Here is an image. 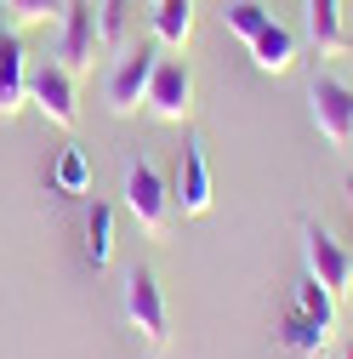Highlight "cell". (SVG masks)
Masks as SVG:
<instances>
[{"label":"cell","instance_id":"1","mask_svg":"<svg viewBox=\"0 0 353 359\" xmlns=\"http://www.w3.org/2000/svg\"><path fill=\"white\" fill-rule=\"evenodd\" d=\"M125 325L137 331L148 348L171 342V313H165V291L154 280V268H131L125 274Z\"/></svg>","mask_w":353,"mask_h":359},{"label":"cell","instance_id":"2","mask_svg":"<svg viewBox=\"0 0 353 359\" xmlns=\"http://www.w3.org/2000/svg\"><path fill=\"white\" fill-rule=\"evenodd\" d=\"M307 109H314V126L331 149H353V86L336 74H314L307 80Z\"/></svg>","mask_w":353,"mask_h":359},{"label":"cell","instance_id":"3","mask_svg":"<svg viewBox=\"0 0 353 359\" xmlns=\"http://www.w3.org/2000/svg\"><path fill=\"white\" fill-rule=\"evenodd\" d=\"M302 257H307V274H314L336 302L353 291V251L342 240H331L319 222H302Z\"/></svg>","mask_w":353,"mask_h":359},{"label":"cell","instance_id":"4","mask_svg":"<svg viewBox=\"0 0 353 359\" xmlns=\"http://www.w3.org/2000/svg\"><path fill=\"white\" fill-rule=\"evenodd\" d=\"M125 211L137 217L148 234H165V222H171V189H165V177L148 160H131L125 165Z\"/></svg>","mask_w":353,"mask_h":359},{"label":"cell","instance_id":"5","mask_svg":"<svg viewBox=\"0 0 353 359\" xmlns=\"http://www.w3.org/2000/svg\"><path fill=\"white\" fill-rule=\"evenodd\" d=\"M143 103L154 109V120H188L194 114V69L183 57H160Z\"/></svg>","mask_w":353,"mask_h":359},{"label":"cell","instance_id":"6","mask_svg":"<svg viewBox=\"0 0 353 359\" xmlns=\"http://www.w3.org/2000/svg\"><path fill=\"white\" fill-rule=\"evenodd\" d=\"M63 40H57V63L63 69H92V57H97V46H103V34H97V0H69L63 6Z\"/></svg>","mask_w":353,"mask_h":359},{"label":"cell","instance_id":"7","mask_svg":"<svg viewBox=\"0 0 353 359\" xmlns=\"http://www.w3.org/2000/svg\"><path fill=\"white\" fill-rule=\"evenodd\" d=\"M29 103L40 109V114H46L52 126H74V69H63L57 57L52 63H40V69H29Z\"/></svg>","mask_w":353,"mask_h":359},{"label":"cell","instance_id":"8","mask_svg":"<svg viewBox=\"0 0 353 359\" xmlns=\"http://www.w3.org/2000/svg\"><path fill=\"white\" fill-rule=\"evenodd\" d=\"M171 205L183 211V217H205V211H211V165H205V143H183V154H176Z\"/></svg>","mask_w":353,"mask_h":359},{"label":"cell","instance_id":"9","mask_svg":"<svg viewBox=\"0 0 353 359\" xmlns=\"http://www.w3.org/2000/svg\"><path fill=\"white\" fill-rule=\"evenodd\" d=\"M154 63H160V52H154V46H137V52H125V57L114 63V74H109V109H114V114L143 109L148 80H154Z\"/></svg>","mask_w":353,"mask_h":359},{"label":"cell","instance_id":"10","mask_svg":"<svg viewBox=\"0 0 353 359\" xmlns=\"http://www.w3.org/2000/svg\"><path fill=\"white\" fill-rule=\"evenodd\" d=\"M307 40L319 57H347L353 34L342 29V0H307Z\"/></svg>","mask_w":353,"mask_h":359},{"label":"cell","instance_id":"11","mask_svg":"<svg viewBox=\"0 0 353 359\" xmlns=\"http://www.w3.org/2000/svg\"><path fill=\"white\" fill-rule=\"evenodd\" d=\"M29 103V52L18 46V34H0V120L18 114Z\"/></svg>","mask_w":353,"mask_h":359},{"label":"cell","instance_id":"12","mask_svg":"<svg viewBox=\"0 0 353 359\" xmlns=\"http://www.w3.org/2000/svg\"><path fill=\"white\" fill-rule=\"evenodd\" d=\"M331 331H336V325H319L314 313H302L296 302L279 313V342H285L291 353H302V359H325V348H331Z\"/></svg>","mask_w":353,"mask_h":359},{"label":"cell","instance_id":"13","mask_svg":"<svg viewBox=\"0 0 353 359\" xmlns=\"http://www.w3.org/2000/svg\"><path fill=\"white\" fill-rule=\"evenodd\" d=\"M245 46H251V63H256L262 74H285V69L296 63V34H291V29H279L274 18L262 23V29L245 40Z\"/></svg>","mask_w":353,"mask_h":359},{"label":"cell","instance_id":"14","mask_svg":"<svg viewBox=\"0 0 353 359\" xmlns=\"http://www.w3.org/2000/svg\"><path fill=\"white\" fill-rule=\"evenodd\" d=\"M194 34V0H154V40L160 46H188Z\"/></svg>","mask_w":353,"mask_h":359},{"label":"cell","instance_id":"15","mask_svg":"<svg viewBox=\"0 0 353 359\" xmlns=\"http://www.w3.org/2000/svg\"><path fill=\"white\" fill-rule=\"evenodd\" d=\"M52 189H57V194H85V189H92V160H85L80 143H69V149L57 154V165H52Z\"/></svg>","mask_w":353,"mask_h":359},{"label":"cell","instance_id":"16","mask_svg":"<svg viewBox=\"0 0 353 359\" xmlns=\"http://www.w3.org/2000/svg\"><path fill=\"white\" fill-rule=\"evenodd\" d=\"M85 257H92V268H103L114 257V211L109 205H92V229H85Z\"/></svg>","mask_w":353,"mask_h":359},{"label":"cell","instance_id":"17","mask_svg":"<svg viewBox=\"0 0 353 359\" xmlns=\"http://www.w3.org/2000/svg\"><path fill=\"white\" fill-rule=\"evenodd\" d=\"M296 308H302V313H314L319 325H336V297H331V291H325L314 274H307V280L296 285Z\"/></svg>","mask_w":353,"mask_h":359},{"label":"cell","instance_id":"18","mask_svg":"<svg viewBox=\"0 0 353 359\" xmlns=\"http://www.w3.org/2000/svg\"><path fill=\"white\" fill-rule=\"evenodd\" d=\"M223 23H228V34H240V40H251L262 23H268V6L262 0H234V6L223 12Z\"/></svg>","mask_w":353,"mask_h":359},{"label":"cell","instance_id":"19","mask_svg":"<svg viewBox=\"0 0 353 359\" xmlns=\"http://www.w3.org/2000/svg\"><path fill=\"white\" fill-rule=\"evenodd\" d=\"M69 0H6L12 23H46V18H63Z\"/></svg>","mask_w":353,"mask_h":359},{"label":"cell","instance_id":"20","mask_svg":"<svg viewBox=\"0 0 353 359\" xmlns=\"http://www.w3.org/2000/svg\"><path fill=\"white\" fill-rule=\"evenodd\" d=\"M120 23H125V0H97V34H103V46L120 40Z\"/></svg>","mask_w":353,"mask_h":359},{"label":"cell","instance_id":"21","mask_svg":"<svg viewBox=\"0 0 353 359\" xmlns=\"http://www.w3.org/2000/svg\"><path fill=\"white\" fill-rule=\"evenodd\" d=\"M347 205H353V177H347Z\"/></svg>","mask_w":353,"mask_h":359}]
</instances>
